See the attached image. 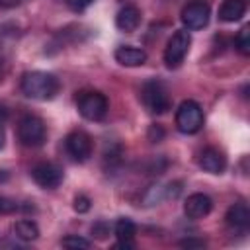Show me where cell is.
<instances>
[{"label": "cell", "instance_id": "cell-23", "mask_svg": "<svg viewBox=\"0 0 250 250\" xmlns=\"http://www.w3.org/2000/svg\"><path fill=\"white\" fill-rule=\"evenodd\" d=\"M92 2H94V0H66L68 8L74 10V12H82V10H86Z\"/></svg>", "mask_w": 250, "mask_h": 250}, {"label": "cell", "instance_id": "cell-28", "mask_svg": "<svg viewBox=\"0 0 250 250\" xmlns=\"http://www.w3.org/2000/svg\"><path fill=\"white\" fill-rule=\"evenodd\" d=\"M4 146V129H2V125H0V148Z\"/></svg>", "mask_w": 250, "mask_h": 250}, {"label": "cell", "instance_id": "cell-21", "mask_svg": "<svg viewBox=\"0 0 250 250\" xmlns=\"http://www.w3.org/2000/svg\"><path fill=\"white\" fill-rule=\"evenodd\" d=\"M146 135H148V141H150V143H160V141L164 139V129L154 123V125L148 127V133H146Z\"/></svg>", "mask_w": 250, "mask_h": 250}, {"label": "cell", "instance_id": "cell-15", "mask_svg": "<svg viewBox=\"0 0 250 250\" xmlns=\"http://www.w3.org/2000/svg\"><path fill=\"white\" fill-rule=\"evenodd\" d=\"M135 232H137L135 223H133L131 219H127V217H121V219L115 223V236H117V240H119L117 246H119V248H133V246H135V242H133Z\"/></svg>", "mask_w": 250, "mask_h": 250}, {"label": "cell", "instance_id": "cell-24", "mask_svg": "<svg viewBox=\"0 0 250 250\" xmlns=\"http://www.w3.org/2000/svg\"><path fill=\"white\" fill-rule=\"evenodd\" d=\"M180 246H184V248H203L205 240H201V238H186V240L180 242Z\"/></svg>", "mask_w": 250, "mask_h": 250}, {"label": "cell", "instance_id": "cell-1", "mask_svg": "<svg viewBox=\"0 0 250 250\" xmlns=\"http://www.w3.org/2000/svg\"><path fill=\"white\" fill-rule=\"evenodd\" d=\"M23 96L31 98V100H53L59 92V80L51 74V72H43V70H31L25 72L21 76V84H20Z\"/></svg>", "mask_w": 250, "mask_h": 250}, {"label": "cell", "instance_id": "cell-26", "mask_svg": "<svg viewBox=\"0 0 250 250\" xmlns=\"http://www.w3.org/2000/svg\"><path fill=\"white\" fill-rule=\"evenodd\" d=\"M18 4H20V0H0V6L2 8H14Z\"/></svg>", "mask_w": 250, "mask_h": 250}, {"label": "cell", "instance_id": "cell-13", "mask_svg": "<svg viewBox=\"0 0 250 250\" xmlns=\"http://www.w3.org/2000/svg\"><path fill=\"white\" fill-rule=\"evenodd\" d=\"M115 61L121 66H141L146 62V53L139 47L131 45H121L115 49Z\"/></svg>", "mask_w": 250, "mask_h": 250}, {"label": "cell", "instance_id": "cell-16", "mask_svg": "<svg viewBox=\"0 0 250 250\" xmlns=\"http://www.w3.org/2000/svg\"><path fill=\"white\" fill-rule=\"evenodd\" d=\"M246 14V0H225L219 8V20L232 23Z\"/></svg>", "mask_w": 250, "mask_h": 250}, {"label": "cell", "instance_id": "cell-25", "mask_svg": "<svg viewBox=\"0 0 250 250\" xmlns=\"http://www.w3.org/2000/svg\"><path fill=\"white\" fill-rule=\"evenodd\" d=\"M92 234H96L98 238H105V234H107L105 223H96V225L92 227Z\"/></svg>", "mask_w": 250, "mask_h": 250}, {"label": "cell", "instance_id": "cell-20", "mask_svg": "<svg viewBox=\"0 0 250 250\" xmlns=\"http://www.w3.org/2000/svg\"><path fill=\"white\" fill-rule=\"evenodd\" d=\"M18 209H20V203L16 199L0 195V215H10V213H16Z\"/></svg>", "mask_w": 250, "mask_h": 250}, {"label": "cell", "instance_id": "cell-7", "mask_svg": "<svg viewBox=\"0 0 250 250\" xmlns=\"http://www.w3.org/2000/svg\"><path fill=\"white\" fill-rule=\"evenodd\" d=\"M64 146H66L68 156L76 162H86L92 156V148H94L92 137L82 129H76V131L68 133L66 141H64Z\"/></svg>", "mask_w": 250, "mask_h": 250}, {"label": "cell", "instance_id": "cell-19", "mask_svg": "<svg viewBox=\"0 0 250 250\" xmlns=\"http://www.w3.org/2000/svg\"><path fill=\"white\" fill-rule=\"evenodd\" d=\"M61 244L64 248H90V240L82 238V236H76V234H68L61 240Z\"/></svg>", "mask_w": 250, "mask_h": 250}, {"label": "cell", "instance_id": "cell-6", "mask_svg": "<svg viewBox=\"0 0 250 250\" xmlns=\"http://www.w3.org/2000/svg\"><path fill=\"white\" fill-rule=\"evenodd\" d=\"M189 47H191V35H189V31L188 29L174 31L172 37L166 43V49H164V62H166V66L168 68H178L184 62Z\"/></svg>", "mask_w": 250, "mask_h": 250}, {"label": "cell", "instance_id": "cell-2", "mask_svg": "<svg viewBox=\"0 0 250 250\" xmlns=\"http://www.w3.org/2000/svg\"><path fill=\"white\" fill-rule=\"evenodd\" d=\"M141 102H143L145 109L152 115H160L170 109V94H168L166 86L158 80H148L143 84Z\"/></svg>", "mask_w": 250, "mask_h": 250}, {"label": "cell", "instance_id": "cell-27", "mask_svg": "<svg viewBox=\"0 0 250 250\" xmlns=\"http://www.w3.org/2000/svg\"><path fill=\"white\" fill-rule=\"evenodd\" d=\"M6 117H8V109H6L4 105H0V125H4Z\"/></svg>", "mask_w": 250, "mask_h": 250}, {"label": "cell", "instance_id": "cell-11", "mask_svg": "<svg viewBox=\"0 0 250 250\" xmlns=\"http://www.w3.org/2000/svg\"><path fill=\"white\" fill-rule=\"evenodd\" d=\"M199 166L209 174H223L227 168V156L219 148L207 146L199 154Z\"/></svg>", "mask_w": 250, "mask_h": 250}, {"label": "cell", "instance_id": "cell-4", "mask_svg": "<svg viewBox=\"0 0 250 250\" xmlns=\"http://www.w3.org/2000/svg\"><path fill=\"white\" fill-rule=\"evenodd\" d=\"M76 107L78 113L88 119V121H102L107 115L109 109V102L102 92L96 90H88V92H80V96L76 98Z\"/></svg>", "mask_w": 250, "mask_h": 250}, {"label": "cell", "instance_id": "cell-22", "mask_svg": "<svg viewBox=\"0 0 250 250\" xmlns=\"http://www.w3.org/2000/svg\"><path fill=\"white\" fill-rule=\"evenodd\" d=\"M74 211H78V213L90 211V199L86 195H76L74 197Z\"/></svg>", "mask_w": 250, "mask_h": 250}, {"label": "cell", "instance_id": "cell-12", "mask_svg": "<svg viewBox=\"0 0 250 250\" xmlns=\"http://www.w3.org/2000/svg\"><path fill=\"white\" fill-rule=\"evenodd\" d=\"M225 219H227V225H229L230 229L244 232V230H248V227H250V209H248L246 203L238 201V203H234V205L229 207Z\"/></svg>", "mask_w": 250, "mask_h": 250}, {"label": "cell", "instance_id": "cell-3", "mask_svg": "<svg viewBox=\"0 0 250 250\" xmlns=\"http://www.w3.org/2000/svg\"><path fill=\"white\" fill-rule=\"evenodd\" d=\"M205 123L203 109L193 100H184L176 109V127L184 135H195Z\"/></svg>", "mask_w": 250, "mask_h": 250}, {"label": "cell", "instance_id": "cell-18", "mask_svg": "<svg viewBox=\"0 0 250 250\" xmlns=\"http://www.w3.org/2000/svg\"><path fill=\"white\" fill-rule=\"evenodd\" d=\"M234 43H236V49H238L242 55H250V25H244V27L238 31Z\"/></svg>", "mask_w": 250, "mask_h": 250}, {"label": "cell", "instance_id": "cell-17", "mask_svg": "<svg viewBox=\"0 0 250 250\" xmlns=\"http://www.w3.org/2000/svg\"><path fill=\"white\" fill-rule=\"evenodd\" d=\"M12 230H14V234H16L18 238H21V240H35V238L39 236V227H37L33 221H29V219H20V221H16L14 227H12Z\"/></svg>", "mask_w": 250, "mask_h": 250}, {"label": "cell", "instance_id": "cell-8", "mask_svg": "<svg viewBox=\"0 0 250 250\" xmlns=\"http://www.w3.org/2000/svg\"><path fill=\"white\" fill-rule=\"evenodd\" d=\"M33 182L43 189H55L62 182V168L53 162H39L31 168Z\"/></svg>", "mask_w": 250, "mask_h": 250}, {"label": "cell", "instance_id": "cell-9", "mask_svg": "<svg viewBox=\"0 0 250 250\" xmlns=\"http://www.w3.org/2000/svg\"><path fill=\"white\" fill-rule=\"evenodd\" d=\"M209 18H211V10L205 2H189L188 6H184L180 14L182 23L186 25V29H191V31L203 29L209 23Z\"/></svg>", "mask_w": 250, "mask_h": 250}, {"label": "cell", "instance_id": "cell-10", "mask_svg": "<svg viewBox=\"0 0 250 250\" xmlns=\"http://www.w3.org/2000/svg\"><path fill=\"white\" fill-rule=\"evenodd\" d=\"M213 209V201L209 195L205 193H191L188 195L186 203H184V213L188 219H193V221H199L203 217H207Z\"/></svg>", "mask_w": 250, "mask_h": 250}, {"label": "cell", "instance_id": "cell-14", "mask_svg": "<svg viewBox=\"0 0 250 250\" xmlns=\"http://www.w3.org/2000/svg\"><path fill=\"white\" fill-rule=\"evenodd\" d=\"M139 23H141V12L135 6H125L115 16V25H117L119 31L131 33L139 27Z\"/></svg>", "mask_w": 250, "mask_h": 250}, {"label": "cell", "instance_id": "cell-5", "mask_svg": "<svg viewBox=\"0 0 250 250\" xmlns=\"http://www.w3.org/2000/svg\"><path fill=\"white\" fill-rule=\"evenodd\" d=\"M18 139L23 146L37 148L47 139V127L37 115H23L18 123Z\"/></svg>", "mask_w": 250, "mask_h": 250}]
</instances>
